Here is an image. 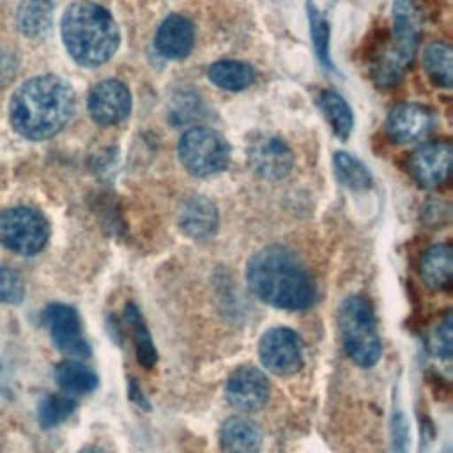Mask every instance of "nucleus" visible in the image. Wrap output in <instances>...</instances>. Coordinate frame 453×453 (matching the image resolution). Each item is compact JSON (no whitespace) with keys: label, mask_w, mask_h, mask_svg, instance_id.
Instances as JSON below:
<instances>
[{"label":"nucleus","mask_w":453,"mask_h":453,"mask_svg":"<svg viewBox=\"0 0 453 453\" xmlns=\"http://www.w3.org/2000/svg\"><path fill=\"white\" fill-rule=\"evenodd\" d=\"M419 41L418 11L411 0L393 2V25L388 44L373 62V80L379 87H395L411 65Z\"/></svg>","instance_id":"obj_4"},{"label":"nucleus","mask_w":453,"mask_h":453,"mask_svg":"<svg viewBox=\"0 0 453 453\" xmlns=\"http://www.w3.org/2000/svg\"><path fill=\"white\" fill-rule=\"evenodd\" d=\"M0 373H2V365H0Z\"/></svg>","instance_id":"obj_32"},{"label":"nucleus","mask_w":453,"mask_h":453,"mask_svg":"<svg viewBox=\"0 0 453 453\" xmlns=\"http://www.w3.org/2000/svg\"><path fill=\"white\" fill-rule=\"evenodd\" d=\"M453 147L448 142H430L418 147L411 159L409 168L416 182L423 188L441 186L451 173Z\"/></svg>","instance_id":"obj_13"},{"label":"nucleus","mask_w":453,"mask_h":453,"mask_svg":"<svg viewBox=\"0 0 453 453\" xmlns=\"http://www.w3.org/2000/svg\"><path fill=\"white\" fill-rule=\"evenodd\" d=\"M177 218L180 230L195 241H203L214 235L219 223L216 203L203 195L188 196L180 203Z\"/></svg>","instance_id":"obj_15"},{"label":"nucleus","mask_w":453,"mask_h":453,"mask_svg":"<svg viewBox=\"0 0 453 453\" xmlns=\"http://www.w3.org/2000/svg\"><path fill=\"white\" fill-rule=\"evenodd\" d=\"M177 152L182 166L195 177L219 173L230 163V147L226 140L209 127H191L184 131Z\"/></svg>","instance_id":"obj_6"},{"label":"nucleus","mask_w":453,"mask_h":453,"mask_svg":"<svg viewBox=\"0 0 453 453\" xmlns=\"http://www.w3.org/2000/svg\"><path fill=\"white\" fill-rule=\"evenodd\" d=\"M338 329L347 356L359 366H373L382 352L372 304L361 296H349L338 308Z\"/></svg>","instance_id":"obj_5"},{"label":"nucleus","mask_w":453,"mask_h":453,"mask_svg":"<svg viewBox=\"0 0 453 453\" xmlns=\"http://www.w3.org/2000/svg\"><path fill=\"white\" fill-rule=\"evenodd\" d=\"M76 409V402L67 395H48L41 400L37 409V419L42 428L58 426L65 421L73 411Z\"/></svg>","instance_id":"obj_26"},{"label":"nucleus","mask_w":453,"mask_h":453,"mask_svg":"<svg viewBox=\"0 0 453 453\" xmlns=\"http://www.w3.org/2000/svg\"><path fill=\"white\" fill-rule=\"evenodd\" d=\"M55 379L67 395H87L99 384L96 372L76 359L58 363L55 368Z\"/></svg>","instance_id":"obj_20"},{"label":"nucleus","mask_w":453,"mask_h":453,"mask_svg":"<svg viewBox=\"0 0 453 453\" xmlns=\"http://www.w3.org/2000/svg\"><path fill=\"white\" fill-rule=\"evenodd\" d=\"M333 166L336 179L354 191L368 189L372 186V173L368 168L354 156L347 152H336L333 157Z\"/></svg>","instance_id":"obj_25"},{"label":"nucleus","mask_w":453,"mask_h":453,"mask_svg":"<svg viewBox=\"0 0 453 453\" xmlns=\"http://www.w3.org/2000/svg\"><path fill=\"white\" fill-rule=\"evenodd\" d=\"M432 126V110L418 103H400L386 119V133L395 143L418 142L430 133Z\"/></svg>","instance_id":"obj_14"},{"label":"nucleus","mask_w":453,"mask_h":453,"mask_svg":"<svg viewBox=\"0 0 453 453\" xmlns=\"http://www.w3.org/2000/svg\"><path fill=\"white\" fill-rule=\"evenodd\" d=\"M62 41L74 62L97 67L119 48L120 32L113 16L94 2H74L62 16Z\"/></svg>","instance_id":"obj_3"},{"label":"nucleus","mask_w":453,"mask_h":453,"mask_svg":"<svg viewBox=\"0 0 453 453\" xmlns=\"http://www.w3.org/2000/svg\"><path fill=\"white\" fill-rule=\"evenodd\" d=\"M319 104H320V110L324 111V115H326V119L329 120L334 134L338 138L345 140L350 134L352 126H354L352 110L347 104V101L333 90H324L319 96Z\"/></svg>","instance_id":"obj_24"},{"label":"nucleus","mask_w":453,"mask_h":453,"mask_svg":"<svg viewBox=\"0 0 453 453\" xmlns=\"http://www.w3.org/2000/svg\"><path fill=\"white\" fill-rule=\"evenodd\" d=\"M423 67L428 78L444 88L453 83V50L446 42H430L423 51Z\"/></svg>","instance_id":"obj_21"},{"label":"nucleus","mask_w":453,"mask_h":453,"mask_svg":"<svg viewBox=\"0 0 453 453\" xmlns=\"http://www.w3.org/2000/svg\"><path fill=\"white\" fill-rule=\"evenodd\" d=\"M308 21H310V37L317 58L329 69H333L329 57V23L319 7L308 2Z\"/></svg>","instance_id":"obj_27"},{"label":"nucleus","mask_w":453,"mask_h":453,"mask_svg":"<svg viewBox=\"0 0 453 453\" xmlns=\"http://www.w3.org/2000/svg\"><path fill=\"white\" fill-rule=\"evenodd\" d=\"M92 120L99 126H113L122 122L131 111V94L119 80H103L96 83L87 99Z\"/></svg>","instance_id":"obj_11"},{"label":"nucleus","mask_w":453,"mask_h":453,"mask_svg":"<svg viewBox=\"0 0 453 453\" xmlns=\"http://www.w3.org/2000/svg\"><path fill=\"white\" fill-rule=\"evenodd\" d=\"M250 168L265 180H280L287 177L294 165L290 147L276 136H257L248 145Z\"/></svg>","instance_id":"obj_10"},{"label":"nucleus","mask_w":453,"mask_h":453,"mask_svg":"<svg viewBox=\"0 0 453 453\" xmlns=\"http://www.w3.org/2000/svg\"><path fill=\"white\" fill-rule=\"evenodd\" d=\"M74 113L71 85L55 74L27 80L11 97L9 117L12 127L28 140L55 136Z\"/></svg>","instance_id":"obj_2"},{"label":"nucleus","mask_w":453,"mask_h":453,"mask_svg":"<svg viewBox=\"0 0 453 453\" xmlns=\"http://www.w3.org/2000/svg\"><path fill=\"white\" fill-rule=\"evenodd\" d=\"M262 365L276 375H292L303 366V342L290 327H273L260 338Z\"/></svg>","instance_id":"obj_8"},{"label":"nucleus","mask_w":453,"mask_h":453,"mask_svg":"<svg viewBox=\"0 0 453 453\" xmlns=\"http://www.w3.org/2000/svg\"><path fill=\"white\" fill-rule=\"evenodd\" d=\"M219 446L223 453H258L262 446L260 428L241 416H232L219 428Z\"/></svg>","instance_id":"obj_17"},{"label":"nucleus","mask_w":453,"mask_h":453,"mask_svg":"<svg viewBox=\"0 0 453 453\" xmlns=\"http://www.w3.org/2000/svg\"><path fill=\"white\" fill-rule=\"evenodd\" d=\"M267 377L255 366H239L230 373L225 384V396L228 403L239 411H258L269 400Z\"/></svg>","instance_id":"obj_12"},{"label":"nucleus","mask_w":453,"mask_h":453,"mask_svg":"<svg viewBox=\"0 0 453 453\" xmlns=\"http://www.w3.org/2000/svg\"><path fill=\"white\" fill-rule=\"evenodd\" d=\"M51 0H23L16 12V25L27 37H42L51 27Z\"/></svg>","instance_id":"obj_19"},{"label":"nucleus","mask_w":453,"mask_h":453,"mask_svg":"<svg viewBox=\"0 0 453 453\" xmlns=\"http://www.w3.org/2000/svg\"><path fill=\"white\" fill-rule=\"evenodd\" d=\"M246 280L264 303L281 310H304L315 301V283L301 258L281 244L258 250L248 262Z\"/></svg>","instance_id":"obj_1"},{"label":"nucleus","mask_w":453,"mask_h":453,"mask_svg":"<svg viewBox=\"0 0 453 453\" xmlns=\"http://www.w3.org/2000/svg\"><path fill=\"white\" fill-rule=\"evenodd\" d=\"M124 317H126V322L129 324L131 327V333H133V343H134V352H136V359L138 363L150 370L156 361H157V350L154 347V342H152V336L143 322V317L140 313V310L133 304V303H127L126 308H124Z\"/></svg>","instance_id":"obj_22"},{"label":"nucleus","mask_w":453,"mask_h":453,"mask_svg":"<svg viewBox=\"0 0 453 453\" xmlns=\"http://www.w3.org/2000/svg\"><path fill=\"white\" fill-rule=\"evenodd\" d=\"M209 80L219 88L242 90L253 81V69L239 60H219L214 62L209 71Z\"/></svg>","instance_id":"obj_23"},{"label":"nucleus","mask_w":453,"mask_h":453,"mask_svg":"<svg viewBox=\"0 0 453 453\" xmlns=\"http://www.w3.org/2000/svg\"><path fill=\"white\" fill-rule=\"evenodd\" d=\"M419 276L428 288L442 290L451 283L453 250L448 242L432 244L419 260Z\"/></svg>","instance_id":"obj_18"},{"label":"nucleus","mask_w":453,"mask_h":453,"mask_svg":"<svg viewBox=\"0 0 453 453\" xmlns=\"http://www.w3.org/2000/svg\"><path fill=\"white\" fill-rule=\"evenodd\" d=\"M430 349L439 357H449L453 352V319L448 313L430 334Z\"/></svg>","instance_id":"obj_29"},{"label":"nucleus","mask_w":453,"mask_h":453,"mask_svg":"<svg viewBox=\"0 0 453 453\" xmlns=\"http://www.w3.org/2000/svg\"><path fill=\"white\" fill-rule=\"evenodd\" d=\"M42 320L50 331L55 347L71 357H88L90 345L81 333V322L78 311L62 303H51L42 311Z\"/></svg>","instance_id":"obj_9"},{"label":"nucleus","mask_w":453,"mask_h":453,"mask_svg":"<svg viewBox=\"0 0 453 453\" xmlns=\"http://www.w3.org/2000/svg\"><path fill=\"white\" fill-rule=\"evenodd\" d=\"M391 442H393V453H409V430L402 412L393 414Z\"/></svg>","instance_id":"obj_30"},{"label":"nucleus","mask_w":453,"mask_h":453,"mask_svg":"<svg viewBox=\"0 0 453 453\" xmlns=\"http://www.w3.org/2000/svg\"><path fill=\"white\" fill-rule=\"evenodd\" d=\"M156 50L166 58H184L195 44V27L182 14H170L163 19L154 39Z\"/></svg>","instance_id":"obj_16"},{"label":"nucleus","mask_w":453,"mask_h":453,"mask_svg":"<svg viewBox=\"0 0 453 453\" xmlns=\"http://www.w3.org/2000/svg\"><path fill=\"white\" fill-rule=\"evenodd\" d=\"M80 453H111V451H108V449H104L101 446H87Z\"/></svg>","instance_id":"obj_31"},{"label":"nucleus","mask_w":453,"mask_h":453,"mask_svg":"<svg viewBox=\"0 0 453 453\" xmlns=\"http://www.w3.org/2000/svg\"><path fill=\"white\" fill-rule=\"evenodd\" d=\"M25 297V285L16 271L0 265V303L19 304Z\"/></svg>","instance_id":"obj_28"},{"label":"nucleus","mask_w":453,"mask_h":453,"mask_svg":"<svg viewBox=\"0 0 453 453\" xmlns=\"http://www.w3.org/2000/svg\"><path fill=\"white\" fill-rule=\"evenodd\" d=\"M50 237L46 218L30 207H11L0 212V241L18 255L39 253Z\"/></svg>","instance_id":"obj_7"}]
</instances>
